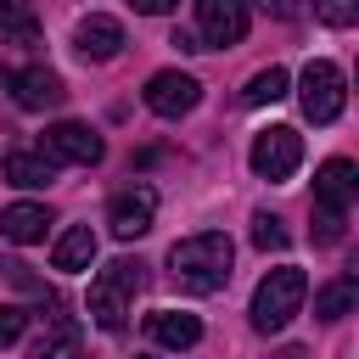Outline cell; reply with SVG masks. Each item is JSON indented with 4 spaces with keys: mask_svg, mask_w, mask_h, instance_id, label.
Listing matches in <instances>:
<instances>
[{
    "mask_svg": "<svg viewBox=\"0 0 359 359\" xmlns=\"http://www.w3.org/2000/svg\"><path fill=\"white\" fill-rule=\"evenodd\" d=\"M230 264H236V247L224 230H202V236H185L168 247V280L208 297V292H224L230 286Z\"/></svg>",
    "mask_w": 359,
    "mask_h": 359,
    "instance_id": "obj_1",
    "label": "cell"
},
{
    "mask_svg": "<svg viewBox=\"0 0 359 359\" xmlns=\"http://www.w3.org/2000/svg\"><path fill=\"white\" fill-rule=\"evenodd\" d=\"M303 297H309V275L303 269H292V264H280V269H269L264 280H258V292H252V309H247V320H252V331H280L297 309H303Z\"/></svg>",
    "mask_w": 359,
    "mask_h": 359,
    "instance_id": "obj_2",
    "label": "cell"
},
{
    "mask_svg": "<svg viewBox=\"0 0 359 359\" xmlns=\"http://www.w3.org/2000/svg\"><path fill=\"white\" fill-rule=\"evenodd\" d=\"M140 264L135 258H118V264H107L95 280H90V320L101 325V331H123L129 325V303H135V292H140Z\"/></svg>",
    "mask_w": 359,
    "mask_h": 359,
    "instance_id": "obj_3",
    "label": "cell"
},
{
    "mask_svg": "<svg viewBox=\"0 0 359 359\" xmlns=\"http://www.w3.org/2000/svg\"><path fill=\"white\" fill-rule=\"evenodd\" d=\"M297 101H303V118L309 123H337L342 118V101H348V79L337 62H309L303 79H297Z\"/></svg>",
    "mask_w": 359,
    "mask_h": 359,
    "instance_id": "obj_4",
    "label": "cell"
},
{
    "mask_svg": "<svg viewBox=\"0 0 359 359\" xmlns=\"http://www.w3.org/2000/svg\"><path fill=\"white\" fill-rule=\"evenodd\" d=\"M297 163H303V135H297V129L275 123V129L252 135V174H258V180L280 185V180L297 174Z\"/></svg>",
    "mask_w": 359,
    "mask_h": 359,
    "instance_id": "obj_5",
    "label": "cell"
},
{
    "mask_svg": "<svg viewBox=\"0 0 359 359\" xmlns=\"http://www.w3.org/2000/svg\"><path fill=\"white\" fill-rule=\"evenodd\" d=\"M247 39V0H196V45L224 50Z\"/></svg>",
    "mask_w": 359,
    "mask_h": 359,
    "instance_id": "obj_6",
    "label": "cell"
},
{
    "mask_svg": "<svg viewBox=\"0 0 359 359\" xmlns=\"http://www.w3.org/2000/svg\"><path fill=\"white\" fill-rule=\"evenodd\" d=\"M39 151H45L50 163H79V168H95V163L107 157L101 135H95L90 123H73V118L50 123V129H45V140H39Z\"/></svg>",
    "mask_w": 359,
    "mask_h": 359,
    "instance_id": "obj_7",
    "label": "cell"
},
{
    "mask_svg": "<svg viewBox=\"0 0 359 359\" xmlns=\"http://www.w3.org/2000/svg\"><path fill=\"white\" fill-rule=\"evenodd\" d=\"M196 101H202V84L191 73H180V67H163V73L146 79V107L157 118H185Z\"/></svg>",
    "mask_w": 359,
    "mask_h": 359,
    "instance_id": "obj_8",
    "label": "cell"
},
{
    "mask_svg": "<svg viewBox=\"0 0 359 359\" xmlns=\"http://www.w3.org/2000/svg\"><path fill=\"white\" fill-rule=\"evenodd\" d=\"M353 196H359V174H353V163H348V157H325L320 174H314V213H337V219H348Z\"/></svg>",
    "mask_w": 359,
    "mask_h": 359,
    "instance_id": "obj_9",
    "label": "cell"
},
{
    "mask_svg": "<svg viewBox=\"0 0 359 359\" xmlns=\"http://www.w3.org/2000/svg\"><path fill=\"white\" fill-rule=\"evenodd\" d=\"M151 219H157V196H151L146 185H129V191H118V196L107 202V230H112L118 241L146 236V230H151Z\"/></svg>",
    "mask_w": 359,
    "mask_h": 359,
    "instance_id": "obj_10",
    "label": "cell"
},
{
    "mask_svg": "<svg viewBox=\"0 0 359 359\" xmlns=\"http://www.w3.org/2000/svg\"><path fill=\"white\" fill-rule=\"evenodd\" d=\"M73 45H79L84 62H112V56L123 50V22L107 17V11H90V17L73 28Z\"/></svg>",
    "mask_w": 359,
    "mask_h": 359,
    "instance_id": "obj_11",
    "label": "cell"
},
{
    "mask_svg": "<svg viewBox=\"0 0 359 359\" xmlns=\"http://www.w3.org/2000/svg\"><path fill=\"white\" fill-rule=\"evenodd\" d=\"M6 84H11V95H17V107L22 112H50V107H62V79L50 73V67H22V73H6Z\"/></svg>",
    "mask_w": 359,
    "mask_h": 359,
    "instance_id": "obj_12",
    "label": "cell"
},
{
    "mask_svg": "<svg viewBox=\"0 0 359 359\" xmlns=\"http://www.w3.org/2000/svg\"><path fill=\"white\" fill-rule=\"evenodd\" d=\"M45 230H50V208H45V202H11V208L0 213V236L17 241V247L45 241Z\"/></svg>",
    "mask_w": 359,
    "mask_h": 359,
    "instance_id": "obj_13",
    "label": "cell"
},
{
    "mask_svg": "<svg viewBox=\"0 0 359 359\" xmlns=\"http://www.w3.org/2000/svg\"><path fill=\"white\" fill-rule=\"evenodd\" d=\"M90 264H95V230H90V224H67V230L56 236V247H50V269L79 275V269H90Z\"/></svg>",
    "mask_w": 359,
    "mask_h": 359,
    "instance_id": "obj_14",
    "label": "cell"
},
{
    "mask_svg": "<svg viewBox=\"0 0 359 359\" xmlns=\"http://www.w3.org/2000/svg\"><path fill=\"white\" fill-rule=\"evenodd\" d=\"M146 331H151L157 348H196V342H202V320L185 314V309H157V314L146 320Z\"/></svg>",
    "mask_w": 359,
    "mask_h": 359,
    "instance_id": "obj_15",
    "label": "cell"
},
{
    "mask_svg": "<svg viewBox=\"0 0 359 359\" xmlns=\"http://www.w3.org/2000/svg\"><path fill=\"white\" fill-rule=\"evenodd\" d=\"M6 180L22 185V191H34V185H50L56 180V163L45 151H6Z\"/></svg>",
    "mask_w": 359,
    "mask_h": 359,
    "instance_id": "obj_16",
    "label": "cell"
},
{
    "mask_svg": "<svg viewBox=\"0 0 359 359\" xmlns=\"http://www.w3.org/2000/svg\"><path fill=\"white\" fill-rule=\"evenodd\" d=\"M0 39H11V45H34L39 39L34 0H0Z\"/></svg>",
    "mask_w": 359,
    "mask_h": 359,
    "instance_id": "obj_17",
    "label": "cell"
},
{
    "mask_svg": "<svg viewBox=\"0 0 359 359\" xmlns=\"http://www.w3.org/2000/svg\"><path fill=\"white\" fill-rule=\"evenodd\" d=\"M286 90H292V73L269 62V67H258V73L247 79V90H241V101H247V107H269V101H280Z\"/></svg>",
    "mask_w": 359,
    "mask_h": 359,
    "instance_id": "obj_18",
    "label": "cell"
},
{
    "mask_svg": "<svg viewBox=\"0 0 359 359\" xmlns=\"http://www.w3.org/2000/svg\"><path fill=\"white\" fill-rule=\"evenodd\" d=\"M353 297H359V280L353 275H337L331 286L314 292V314L320 320H342V314H353Z\"/></svg>",
    "mask_w": 359,
    "mask_h": 359,
    "instance_id": "obj_19",
    "label": "cell"
},
{
    "mask_svg": "<svg viewBox=\"0 0 359 359\" xmlns=\"http://www.w3.org/2000/svg\"><path fill=\"white\" fill-rule=\"evenodd\" d=\"M252 247L258 252H280L286 247V224L275 213H252Z\"/></svg>",
    "mask_w": 359,
    "mask_h": 359,
    "instance_id": "obj_20",
    "label": "cell"
},
{
    "mask_svg": "<svg viewBox=\"0 0 359 359\" xmlns=\"http://www.w3.org/2000/svg\"><path fill=\"white\" fill-rule=\"evenodd\" d=\"M314 17H320L325 28H348V22L359 17V0H314Z\"/></svg>",
    "mask_w": 359,
    "mask_h": 359,
    "instance_id": "obj_21",
    "label": "cell"
},
{
    "mask_svg": "<svg viewBox=\"0 0 359 359\" xmlns=\"http://www.w3.org/2000/svg\"><path fill=\"white\" fill-rule=\"evenodd\" d=\"M67 342H73V320H56V325L34 342V359H50V353H56V348H67Z\"/></svg>",
    "mask_w": 359,
    "mask_h": 359,
    "instance_id": "obj_22",
    "label": "cell"
},
{
    "mask_svg": "<svg viewBox=\"0 0 359 359\" xmlns=\"http://www.w3.org/2000/svg\"><path fill=\"white\" fill-rule=\"evenodd\" d=\"M22 325H28L22 309H0V348H11V342L22 337Z\"/></svg>",
    "mask_w": 359,
    "mask_h": 359,
    "instance_id": "obj_23",
    "label": "cell"
},
{
    "mask_svg": "<svg viewBox=\"0 0 359 359\" xmlns=\"http://www.w3.org/2000/svg\"><path fill=\"white\" fill-rule=\"evenodd\" d=\"M129 6H135V11H146V17H168L180 0H129Z\"/></svg>",
    "mask_w": 359,
    "mask_h": 359,
    "instance_id": "obj_24",
    "label": "cell"
},
{
    "mask_svg": "<svg viewBox=\"0 0 359 359\" xmlns=\"http://www.w3.org/2000/svg\"><path fill=\"white\" fill-rule=\"evenodd\" d=\"M275 359H309V353H303V348H280Z\"/></svg>",
    "mask_w": 359,
    "mask_h": 359,
    "instance_id": "obj_25",
    "label": "cell"
},
{
    "mask_svg": "<svg viewBox=\"0 0 359 359\" xmlns=\"http://www.w3.org/2000/svg\"><path fill=\"white\" fill-rule=\"evenodd\" d=\"M258 6H264V11H269V6H275V11H280V0H258Z\"/></svg>",
    "mask_w": 359,
    "mask_h": 359,
    "instance_id": "obj_26",
    "label": "cell"
},
{
    "mask_svg": "<svg viewBox=\"0 0 359 359\" xmlns=\"http://www.w3.org/2000/svg\"><path fill=\"white\" fill-rule=\"evenodd\" d=\"M135 359H146V353H135Z\"/></svg>",
    "mask_w": 359,
    "mask_h": 359,
    "instance_id": "obj_27",
    "label": "cell"
}]
</instances>
